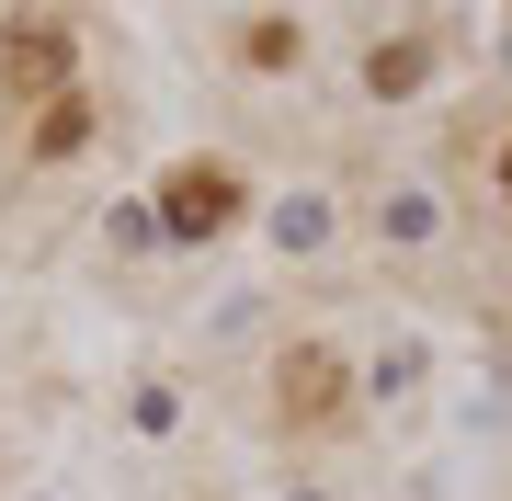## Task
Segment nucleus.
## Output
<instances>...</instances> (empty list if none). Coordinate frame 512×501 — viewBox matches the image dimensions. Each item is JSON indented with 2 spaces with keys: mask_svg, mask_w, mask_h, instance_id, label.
Masks as SVG:
<instances>
[{
  "mask_svg": "<svg viewBox=\"0 0 512 501\" xmlns=\"http://www.w3.org/2000/svg\"><path fill=\"white\" fill-rule=\"evenodd\" d=\"M57 69H69V35H57V23H23V46H12V80H23V92H46Z\"/></svg>",
  "mask_w": 512,
  "mask_h": 501,
  "instance_id": "3",
  "label": "nucleus"
},
{
  "mask_svg": "<svg viewBox=\"0 0 512 501\" xmlns=\"http://www.w3.org/2000/svg\"><path fill=\"white\" fill-rule=\"evenodd\" d=\"M501 194H512V149H501Z\"/></svg>",
  "mask_w": 512,
  "mask_h": 501,
  "instance_id": "4",
  "label": "nucleus"
},
{
  "mask_svg": "<svg viewBox=\"0 0 512 501\" xmlns=\"http://www.w3.org/2000/svg\"><path fill=\"white\" fill-rule=\"evenodd\" d=\"M285 410L296 422H330V410H342V365H330V353H285Z\"/></svg>",
  "mask_w": 512,
  "mask_h": 501,
  "instance_id": "2",
  "label": "nucleus"
},
{
  "mask_svg": "<svg viewBox=\"0 0 512 501\" xmlns=\"http://www.w3.org/2000/svg\"><path fill=\"white\" fill-rule=\"evenodd\" d=\"M160 205H171V228H183V240H205V228H228V217H239V183H228L217 160H194V171H171V194H160Z\"/></svg>",
  "mask_w": 512,
  "mask_h": 501,
  "instance_id": "1",
  "label": "nucleus"
}]
</instances>
